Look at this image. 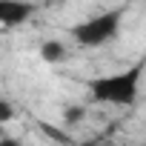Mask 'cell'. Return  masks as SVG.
<instances>
[{
  "label": "cell",
  "instance_id": "obj_5",
  "mask_svg": "<svg viewBox=\"0 0 146 146\" xmlns=\"http://www.w3.org/2000/svg\"><path fill=\"white\" fill-rule=\"evenodd\" d=\"M15 106L9 103V100H3V98H0V126H6V123H12L15 120Z\"/></svg>",
  "mask_w": 146,
  "mask_h": 146
},
{
  "label": "cell",
  "instance_id": "obj_7",
  "mask_svg": "<svg viewBox=\"0 0 146 146\" xmlns=\"http://www.w3.org/2000/svg\"><path fill=\"white\" fill-rule=\"evenodd\" d=\"M29 3H35V6H37V3H49V0H29Z\"/></svg>",
  "mask_w": 146,
  "mask_h": 146
},
{
  "label": "cell",
  "instance_id": "obj_6",
  "mask_svg": "<svg viewBox=\"0 0 146 146\" xmlns=\"http://www.w3.org/2000/svg\"><path fill=\"white\" fill-rule=\"evenodd\" d=\"M0 146H23L20 137H0Z\"/></svg>",
  "mask_w": 146,
  "mask_h": 146
},
{
  "label": "cell",
  "instance_id": "obj_3",
  "mask_svg": "<svg viewBox=\"0 0 146 146\" xmlns=\"http://www.w3.org/2000/svg\"><path fill=\"white\" fill-rule=\"evenodd\" d=\"M35 12V3L29 0H0V26L3 29H15L23 26Z\"/></svg>",
  "mask_w": 146,
  "mask_h": 146
},
{
  "label": "cell",
  "instance_id": "obj_2",
  "mask_svg": "<svg viewBox=\"0 0 146 146\" xmlns=\"http://www.w3.org/2000/svg\"><path fill=\"white\" fill-rule=\"evenodd\" d=\"M120 26H123V12L112 9V12H100V15H92V17L80 20L72 29V37L83 49H100V46H106L117 37Z\"/></svg>",
  "mask_w": 146,
  "mask_h": 146
},
{
  "label": "cell",
  "instance_id": "obj_1",
  "mask_svg": "<svg viewBox=\"0 0 146 146\" xmlns=\"http://www.w3.org/2000/svg\"><path fill=\"white\" fill-rule=\"evenodd\" d=\"M140 72H143V66L137 63L126 72L92 80V86H89L92 98L100 103H109V106H132L137 100V92H140Z\"/></svg>",
  "mask_w": 146,
  "mask_h": 146
},
{
  "label": "cell",
  "instance_id": "obj_4",
  "mask_svg": "<svg viewBox=\"0 0 146 146\" xmlns=\"http://www.w3.org/2000/svg\"><path fill=\"white\" fill-rule=\"evenodd\" d=\"M66 57H69V46L63 40L49 37L40 43V60L43 63H66Z\"/></svg>",
  "mask_w": 146,
  "mask_h": 146
}]
</instances>
